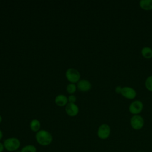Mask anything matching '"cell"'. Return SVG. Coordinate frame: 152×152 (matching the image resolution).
<instances>
[{
	"label": "cell",
	"instance_id": "6da1fadb",
	"mask_svg": "<svg viewBox=\"0 0 152 152\" xmlns=\"http://www.w3.org/2000/svg\"><path fill=\"white\" fill-rule=\"evenodd\" d=\"M35 138L37 142L42 146L50 145L53 140L52 134L49 131L44 129H41L36 132Z\"/></svg>",
	"mask_w": 152,
	"mask_h": 152
},
{
	"label": "cell",
	"instance_id": "7a4b0ae2",
	"mask_svg": "<svg viewBox=\"0 0 152 152\" xmlns=\"http://www.w3.org/2000/svg\"><path fill=\"white\" fill-rule=\"evenodd\" d=\"M3 144L5 150L9 152H15L17 151L21 145L20 140L15 137H11L5 139Z\"/></svg>",
	"mask_w": 152,
	"mask_h": 152
},
{
	"label": "cell",
	"instance_id": "3957f363",
	"mask_svg": "<svg viewBox=\"0 0 152 152\" xmlns=\"http://www.w3.org/2000/svg\"><path fill=\"white\" fill-rule=\"evenodd\" d=\"M97 137L101 140H106L109 138L110 134V128L109 125L103 124L97 129Z\"/></svg>",
	"mask_w": 152,
	"mask_h": 152
},
{
	"label": "cell",
	"instance_id": "277c9868",
	"mask_svg": "<svg viewBox=\"0 0 152 152\" xmlns=\"http://www.w3.org/2000/svg\"><path fill=\"white\" fill-rule=\"evenodd\" d=\"M65 75L67 80L73 84L78 81L80 78V74L79 72L74 68H69L67 69Z\"/></svg>",
	"mask_w": 152,
	"mask_h": 152
},
{
	"label": "cell",
	"instance_id": "5b68a950",
	"mask_svg": "<svg viewBox=\"0 0 152 152\" xmlns=\"http://www.w3.org/2000/svg\"><path fill=\"white\" fill-rule=\"evenodd\" d=\"M130 124L133 129L135 130H139L143 127L144 121L141 116L135 115L131 118Z\"/></svg>",
	"mask_w": 152,
	"mask_h": 152
},
{
	"label": "cell",
	"instance_id": "8992f818",
	"mask_svg": "<svg viewBox=\"0 0 152 152\" xmlns=\"http://www.w3.org/2000/svg\"><path fill=\"white\" fill-rule=\"evenodd\" d=\"M142 108V103L140 100H135L131 103L129 107V110L131 113L137 115L141 112Z\"/></svg>",
	"mask_w": 152,
	"mask_h": 152
},
{
	"label": "cell",
	"instance_id": "52a82bcc",
	"mask_svg": "<svg viewBox=\"0 0 152 152\" xmlns=\"http://www.w3.org/2000/svg\"><path fill=\"white\" fill-rule=\"evenodd\" d=\"M65 111L68 115L70 116H75L78 113L79 109L75 103H69L65 107Z\"/></svg>",
	"mask_w": 152,
	"mask_h": 152
},
{
	"label": "cell",
	"instance_id": "ba28073f",
	"mask_svg": "<svg viewBox=\"0 0 152 152\" xmlns=\"http://www.w3.org/2000/svg\"><path fill=\"white\" fill-rule=\"evenodd\" d=\"M121 93L122 95L127 99H134L136 96V91L134 89L128 87H125L122 88Z\"/></svg>",
	"mask_w": 152,
	"mask_h": 152
},
{
	"label": "cell",
	"instance_id": "9c48e42d",
	"mask_svg": "<svg viewBox=\"0 0 152 152\" xmlns=\"http://www.w3.org/2000/svg\"><path fill=\"white\" fill-rule=\"evenodd\" d=\"M91 87V83L86 80H82L77 83V88L81 91H88Z\"/></svg>",
	"mask_w": 152,
	"mask_h": 152
},
{
	"label": "cell",
	"instance_id": "30bf717a",
	"mask_svg": "<svg viewBox=\"0 0 152 152\" xmlns=\"http://www.w3.org/2000/svg\"><path fill=\"white\" fill-rule=\"evenodd\" d=\"M55 102L59 106H64L67 104L68 98L63 94H59L55 97Z\"/></svg>",
	"mask_w": 152,
	"mask_h": 152
},
{
	"label": "cell",
	"instance_id": "8fae6325",
	"mask_svg": "<svg viewBox=\"0 0 152 152\" xmlns=\"http://www.w3.org/2000/svg\"><path fill=\"white\" fill-rule=\"evenodd\" d=\"M40 126H41L40 122L37 119H33L30 123V128L31 130L33 132H37L39 131H40Z\"/></svg>",
	"mask_w": 152,
	"mask_h": 152
},
{
	"label": "cell",
	"instance_id": "7c38bea8",
	"mask_svg": "<svg viewBox=\"0 0 152 152\" xmlns=\"http://www.w3.org/2000/svg\"><path fill=\"white\" fill-rule=\"evenodd\" d=\"M140 5L145 10H150L152 9V0H141Z\"/></svg>",
	"mask_w": 152,
	"mask_h": 152
},
{
	"label": "cell",
	"instance_id": "4fadbf2b",
	"mask_svg": "<svg viewBox=\"0 0 152 152\" xmlns=\"http://www.w3.org/2000/svg\"><path fill=\"white\" fill-rule=\"evenodd\" d=\"M142 56L145 58H151L152 57V49L149 47H144L141 50Z\"/></svg>",
	"mask_w": 152,
	"mask_h": 152
},
{
	"label": "cell",
	"instance_id": "5bb4252c",
	"mask_svg": "<svg viewBox=\"0 0 152 152\" xmlns=\"http://www.w3.org/2000/svg\"><path fill=\"white\" fill-rule=\"evenodd\" d=\"M20 152H37V148L34 145L28 144L23 147Z\"/></svg>",
	"mask_w": 152,
	"mask_h": 152
},
{
	"label": "cell",
	"instance_id": "9a60e30c",
	"mask_svg": "<svg viewBox=\"0 0 152 152\" xmlns=\"http://www.w3.org/2000/svg\"><path fill=\"white\" fill-rule=\"evenodd\" d=\"M145 84L146 88H147L148 90L152 91V75L149 76V77L146 79Z\"/></svg>",
	"mask_w": 152,
	"mask_h": 152
},
{
	"label": "cell",
	"instance_id": "2e32d148",
	"mask_svg": "<svg viewBox=\"0 0 152 152\" xmlns=\"http://www.w3.org/2000/svg\"><path fill=\"white\" fill-rule=\"evenodd\" d=\"M66 90H67V92L69 94H72V93H75L76 91L75 85L73 83L68 84L66 87Z\"/></svg>",
	"mask_w": 152,
	"mask_h": 152
},
{
	"label": "cell",
	"instance_id": "e0dca14e",
	"mask_svg": "<svg viewBox=\"0 0 152 152\" xmlns=\"http://www.w3.org/2000/svg\"><path fill=\"white\" fill-rule=\"evenodd\" d=\"M76 100H77V98L74 95H71L68 98V100L69 102V103H74L76 102Z\"/></svg>",
	"mask_w": 152,
	"mask_h": 152
},
{
	"label": "cell",
	"instance_id": "ac0fdd59",
	"mask_svg": "<svg viewBox=\"0 0 152 152\" xmlns=\"http://www.w3.org/2000/svg\"><path fill=\"white\" fill-rule=\"evenodd\" d=\"M4 150H5V148H4V144L0 141V152H3Z\"/></svg>",
	"mask_w": 152,
	"mask_h": 152
},
{
	"label": "cell",
	"instance_id": "d6986e66",
	"mask_svg": "<svg viewBox=\"0 0 152 152\" xmlns=\"http://www.w3.org/2000/svg\"><path fill=\"white\" fill-rule=\"evenodd\" d=\"M121 90H122V88L120 86H117L116 89H115V91H116V93H121Z\"/></svg>",
	"mask_w": 152,
	"mask_h": 152
},
{
	"label": "cell",
	"instance_id": "ffe728a7",
	"mask_svg": "<svg viewBox=\"0 0 152 152\" xmlns=\"http://www.w3.org/2000/svg\"><path fill=\"white\" fill-rule=\"evenodd\" d=\"M3 137V132L0 129V140H1V139Z\"/></svg>",
	"mask_w": 152,
	"mask_h": 152
},
{
	"label": "cell",
	"instance_id": "44dd1931",
	"mask_svg": "<svg viewBox=\"0 0 152 152\" xmlns=\"http://www.w3.org/2000/svg\"><path fill=\"white\" fill-rule=\"evenodd\" d=\"M2 116L0 115V123L2 122Z\"/></svg>",
	"mask_w": 152,
	"mask_h": 152
},
{
	"label": "cell",
	"instance_id": "7402d4cb",
	"mask_svg": "<svg viewBox=\"0 0 152 152\" xmlns=\"http://www.w3.org/2000/svg\"><path fill=\"white\" fill-rule=\"evenodd\" d=\"M138 152H144V151H138Z\"/></svg>",
	"mask_w": 152,
	"mask_h": 152
}]
</instances>
